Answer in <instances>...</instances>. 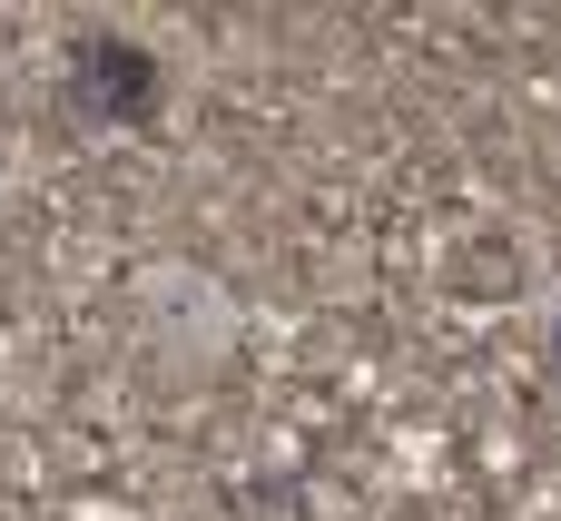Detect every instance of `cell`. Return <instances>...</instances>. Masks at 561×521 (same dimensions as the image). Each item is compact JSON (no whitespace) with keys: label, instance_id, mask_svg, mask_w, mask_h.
Here are the masks:
<instances>
[{"label":"cell","instance_id":"6da1fadb","mask_svg":"<svg viewBox=\"0 0 561 521\" xmlns=\"http://www.w3.org/2000/svg\"><path fill=\"white\" fill-rule=\"evenodd\" d=\"M59 99H69V118H89V128H148V118L168 108V69H158L148 39L89 20V30H69V49H59Z\"/></svg>","mask_w":561,"mask_h":521},{"label":"cell","instance_id":"7a4b0ae2","mask_svg":"<svg viewBox=\"0 0 561 521\" xmlns=\"http://www.w3.org/2000/svg\"><path fill=\"white\" fill-rule=\"evenodd\" d=\"M542 364H552V384H561V305H552V345H542Z\"/></svg>","mask_w":561,"mask_h":521}]
</instances>
